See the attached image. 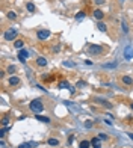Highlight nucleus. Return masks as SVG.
<instances>
[{"mask_svg": "<svg viewBox=\"0 0 133 148\" xmlns=\"http://www.w3.org/2000/svg\"><path fill=\"white\" fill-rule=\"evenodd\" d=\"M35 119L41 121V122H45V124H48V122H50V118H48V116H43L41 113H36V115H35Z\"/></svg>", "mask_w": 133, "mask_h": 148, "instance_id": "10", "label": "nucleus"}, {"mask_svg": "<svg viewBox=\"0 0 133 148\" xmlns=\"http://www.w3.org/2000/svg\"><path fill=\"white\" fill-rule=\"evenodd\" d=\"M64 104L67 106V107H70V109H73V112H76V113H79L80 112V106L79 104H74V103H70V101H64Z\"/></svg>", "mask_w": 133, "mask_h": 148, "instance_id": "6", "label": "nucleus"}, {"mask_svg": "<svg viewBox=\"0 0 133 148\" xmlns=\"http://www.w3.org/2000/svg\"><path fill=\"white\" fill-rule=\"evenodd\" d=\"M9 124H11L9 118H8V116H3V119H2V125H3V127H8Z\"/></svg>", "mask_w": 133, "mask_h": 148, "instance_id": "22", "label": "nucleus"}, {"mask_svg": "<svg viewBox=\"0 0 133 148\" xmlns=\"http://www.w3.org/2000/svg\"><path fill=\"white\" fill-rule=\"evenodd\" d=\"M97 29H98L100 32H106V30H107V27H106V24H104V23H101V21H100V23L97 24Z\"/></svg>", "mask_w": 133, "mask_h": 148, "instance_id": "20", "label": "nucleus"}, {"mask_svg": "<svg viewBox=\"0 0 133 148\" xmlns=\"http://www.w3.org/2000/svg\"><path fill=\"white\" fill-rule=\"evenodd\" d=\"M95 103H100V104H103L106 109H112V104H110L109 101H106V100L100 98V97H95Z\"/></svg>", "mask_w": 133, "mask_h": 148, "instance_id": "7", "label": "nucleus"}, {"mask_svg": "<svg viewBox=\"0 0 133 148\" xmlns=\"http://www.w3.org/2000/svg\"><path fill=\"white\" fill-rule=\"evenodd\" d=\"M88 53H91V54H101L103 53V47L101 45H89Z\"/></svg>", "mask_w": 133, "mask_h": 148, "instance_id": "4", "label": "nucleus"}, {"mask_svg": "<svg viewBox=\"0 0 133 148\" xmlns=\"http://www.w3.org/2000/svg\"><path fill=\"white\" fill-rule=\"evenodd\" d=\"M36 65H38V67H45V65H47V59L43 58V56H40V58L36 59Z\"/></svg>", "mask_w": 133, "mask_h": 148, "instance_id": "12", "label": "nucleus"}, {"mask_svg": "<svg viewBox=\"0 0 133 148\" xmlns=\"http://www.w3.org/2000/svg\"><path fill=\"white\" fill-rule=\"evenodd\" d=\"M53 51H54V53L61 51V45H54V47H53Z\"/></svg>", "mask_w": 133, "mask_h": 148, "instance_id": "33", "label": "nucleus"}, {"mask_svg": "<svg viewBox=\"0 0 133 148\" xmlns=\"http://www.w3.org/2000/svg\"><path fill=\"white\" fill-rule=\"evenodd\" d=\"M124 58H126V59H132V58H133V47H126V50H124Z\"/></svg>", "mask_w": 133, "mask_h": 148, "instance_id": "8", "label": "nucleus"}, {"mask_svg": "<svg viewBox=\"0 0 133 148\" xmlns=\"http://www.w3.org/2000/svg\"><path fill=\"white\" fill-rule=\"evenodd\" d=\"M48 145H51V147H56V145H59V141H58V139H53V138H50V139H48Z\"/></svg>", "mask_w": 133, "mask_h": 148, "instance_id": "21", "label": "nucleus"}, {"mask_svg": "<svg viewBox=\"0 0 133 148\" xmlns=\"http://www.w3.org/2000/svg\"><path fill=\"white\" fill-rule=\"evenodd\" d=\"M91 147H94V148H101V139H100V138H94V139L91 141Z\"/></svg>", "mask_w": 133, "mask_h": 148, "instance_id": "9", "label": "nucleus"}, {"mask_svg": "<svg viewBox=\"0 0 133 148\" xmlns=\"http://www.w3.org/2000/svg\"><path fill=\"white\" fill-rule=\"evenodd\" d=\"M18 83H20V79H18L17 76L9 77V85H11V86H15V85H18Z\"/></svg>", "mask_w": 133, "mask_h": 148, "instance_id": "13", "label": "nucleus"}, {"mask_svg": "<svg viewBox=\"0 0 133 148\" xmlns=\"http://www.w3.org/2000/svg\"><path fill=\"white\" fill-rule=\"evenodd\" d=\"M64 65H65V67H76V64H74V62H68V61H65V62H64Z\"/></svg>", "mask_w": 133, "mask_h": 148, "instance_id": "30", "label": "nucleus"}, {"mask_svg": "<svg viewBox=\"0 0 133 148\" xmlns=\"http://www.w3.org/2000/svg\"><path fill=\"white\" fill-rule=\"evenodd\" d=\"M29 106H30V110H32V112H33L35 115H36V113H41L43 110H44V104L41 103V100H38V98L32 100Z\"/></svg>", "mask_w": 133, "mask_h": 148, "instance_id": "1", "label": "nucleus"}, {"mask_svg": "<svg viewBox=\"0 0 133 148\" xmlns=\"http://www.w3.org/2000/svg\"><path fill=\"white\" fill-rule=\"evenodd\" d=\"M23 45H24V42H23L21 39H17V41L14 42V47H15V48H23Z\"/></svg>", "mask_w": 133, "mask_h": 148, "instance_id": "19", "label": "nucleus"}, {"mask_svg": "<svg viewBox=\"0 0 133 148\" xmlns=\"http://www.w3.org/2000/svg\"><path fill=\"white\" fill-rule=\"evenodd\" d=\"M82 18H85V12H83V11H80V12L76 14V20H82Z\"/></svg>", "mask_w": 133, "mask_h": 148, "instance_id": "26", "label": "nucleus"}, {"mask_svg": "<svg viewBox=\"0 0 133 148\" xmlns=\"http://www.w3.org/2000/svg\"><path fill=\"white\" fill-rule=\"evenodd\" d=\"M58 88H59V89H64V88H68V89H70V88H71V85H70L67 80H62V82H59Z\"/></svg>", "mask_w": 133, "mask_h": 148, "instance_id": "15", "label": "nucleus"}, {"mask_svg": "<svg viewBox=\"0 0 133 148\" xmlns=\"http://www.w3.org/2000/svg\"><path fill=\"white\" fill-rule=\"evenodd\" d=\"M8 73H9V74H14V73H17V67H14V65H9V67H8Z\"/></svg>", "mask_w": 133, "mask_h": 148, "instance_id": "27", "label": "nucleus"}, {"mask_svg": "<svg viewBox=\"0 0 133 148\" xmlns=\"http://www.w3.org/2000/svg\"><path fill=\"white\" fill-rule=\"evenodd\" d=\"M29 58V51L27 50H18V59H20V62H26V59Z\"/></svg>", "mask_w": 133, "mask_h": 148, "instance_id": "5", "label": "nucleus"}, {"mask_svg": "<svg viewBox=\"0 0 133 148\" xmlns=\"http://www.w3.org/2000/svg\"><path fill=\"white\" fill-rule=\"evenodd\" d=\"M18 148H32V145H30V144H21Z\"/></svg>", "mask_w": 133, "mask_h": 148, "instance_id": "32", "label": "nucleus"}, {"mask_svg": "<svg viewBox=\"0 0 133 148\" xmlns=\"http://www.w3.org/2000/svg\"><path fill=\"white\" fill-rule=\"evenodd\" d=\"M121 27H123V30H124V33H129V26H127V23L123 20L121 21Z\"/></svg>", "mask_w": 133, "mask_h": 148, "instance_id": "23", "label": "nucleus"}, {"mask_svg": "<svg viewBox=\"0 0 133 148\" xmlns=\"http://www.w3.org/2000/svg\"><path fill=\"white\" fill-rule=\"evenodd\" d=\"M132 109H133V104H132Z\"/></svg>", "mask_w": 133, "mask_h": 148, "instance_id": "39", "label": "nucleus"}, {"mask_svg": "<svg viewBox=\"0 0 133 148\" xmlns=\"http://www.w3.org/2000/svg\"><path fill=\"white\" fill-rule=\"evenodd\" d=\"M8 130H11V127H2V130H0V138H3Z\"/></svg>", "mask_w": 133, "mask_h": 148, "instance_id": "24", "label": "nucleus"}, {"mask_svg": "<svg viewBox=\"0 0 133 148\" xmlns=\"http://www.w3.org/2000/svg\"><path fill=\"white\" fill-rule=\"evenodd\" d=\"M127 135H129V138H130V139L133 141V133H127Z\"/></svg>", "mask_w": 133, "mask_h": 148, "instance_id": "38", "label": "nucleus"}, {"mask_svg": "<svg viewBox=\"0 0 133 148\" xmlns=\"http://www.w3.org/2000/svg\"><path fill=\"white\" fill-rule=\"evenodd\" d=\"M104 124H107V125H112V121H110V119H104Z\"/></svg>", "mask_w": 133, "mask_h": 148, "instance_id": "36", "label": "nucleus"}, {"mask_svg": "<svg viewBox=\"0 0 133 148\" xmlns=\"http://www.w3.org/2000/svg\"><path fill=\"white\" fill-rule=\"evenodd\" d=\"M17 30L15 29H9V30H6L5 32V35H3V38L6 39V41H12V39H15L17 38Z\"/></svg>", "mask_w": 133, "mask_h": 148, "instance_id": "3", "label": "nucleus"}, {"mask_svg": "<svg viewBox=\"0 0 133 148\" xmlns=\"http://www.w3.org/2000/svg\"><path fill=\"white\" fill-rule=\"evenodd\" d=\"M103 17H104L103 11H100V9H95V11H94V18H97V20H101Z\"/></svg>", "mask_w": 133, "mask_h": 148, "instance_id": "14", "label": "nucleus"}, {"mask_svg": "<svg viewBox=\"0 0 133 148\" xmlns=\"http://www.w3.org/2000/svg\"><path fill=\"white\" fill-rule=\"evenodd\" d=\"M121 80H123V83H124V85H127V86H132V85H133V79H132L130 76H123V79H121Z\"/></svg>", "mask_w": 133, "mask_h": 148, "instance_id": "11", "label": "nucleus"}, {"mask_svg": "<svg viewBox=\"0 0 133 148\" xmlns=\"http://www.w3.org/2000/svg\"><path fill=\"white\" fill-rule=\"evenodd\" d=\"M98 138H100L101 141H107V135H106V133H98Z\"/></svg>", "mask_w": 133, "mask_h": 148, "instance_id": "29", "label": "nucleus"}, {"mask_svg": "<svg viewBox=\"0 0 133 148\" xmlns=\"http://www.w3.org/2000/svg\"><path fill=\"white\" fill-rule=\"evenodd\" d=\"M118 67V64L117 62H112V64H104L103 65V68H106V70H113V68H117Z\"/></svg>", "mask_w": 133, "mask_h": 148, "instance_id": "16", "label": "nucleus"}, {"mask_svg": "<svg viewBox=\"0 0 133 148\" xmlns=\"http://www.w3.org/2000/svg\"><path fill=\"white\" fill-rule=\"evenodd\" d=\"M76 86H77V88H80V89H83V88L86 86V83H85V82H82V80H79V82H77V85H76Z\"/></svg>", "mask_w": 133, "mask_h": 148, "instance_id": "28", "label": "nucleus"}, {"mask_svg": "<svg viewBox=\"0 0 133 148\" xmlns=\"http://www.w3.org/2000/svg\"><path fill=\"white\" fill-rule=\"evenodd\" d=\"M95 3H98V5H103V3H104V0H95Z\"/></svg>", "mask_w": 133, "mask_h": 148, "instance_id": "37", "label": "nucleus"}, {"mask_svg": "<svg viewBox=\"0 0 133 148\" xmlns=\"http://www.w3.org/2000/svg\"><path fill=\"white\" fill-rule=\"evenodd\" d=\"M89 147H91V142L89 141H82L79 144V148H89Z\"/></svg>", "mask_w": 133, "mask_h": 148, "instance_id": "18", "label": "nucleus"}, {"mask_svg": "<svg viewBox=\"0 0 133 148\" xmlns=\"http://www.w3.org/2000/svg\"><path fill=\"white\" fill-rule=\"evenodd\" d=\"M26 9H27L29 12H35V5H33L32 2H27V3H26Z\"/></svg>", "mask_w": 133, "mask_h": 148, "instance_id": "17", "label": "nucleus"}, {"mask_svg": "<svg viewBox=\"0 0 133 148\" xmlns=\"http://www.w3.org/2000/svg\"><path fill=\"white\" fill-rule=\"evenodd\" d=\"M8 18H9V20H15V18H17V14H15L14 11H9V12H8Z\"/></svg>", "mask_w": 133, "mask_h": 148, "instance_id": "25", "label": "nucleus"}, {"mask_svg": "<svg viewBox=\"0 0 133 148\" xmlns=\"http://www.w3.org/2000/svg\"><path fill=\"white\" fill-rule=\"evenodd\" d=\"M36 38H38V39H41V41L48 39V38H50V30H47V29H41V30H38V32H36Z\"/></svg>", "mask_w": 133, "mask_h": 148, "instance_id": "2", "label": "nucleus"}, {"mask_svg": "<svg viewBox=\"0 0 133 148\" xmlns=\"http://www.w3.org/2000/svg\"><path fill=\"white\" fill-rule=\"evenodd\" d=\"M73 141H74V135H71V136L68 138V142H70V144H73Z\"/></svg>", "mask_w": 133, "mask_h": 148, "instance_id": "35", "label": "nucleus"}, {"mask_svg": "<svg viewBox=\"0 0 133 148\" xmlns=\"http://www.w3.org/2000/svg\"><path fill=\"white\" fill-rule=\"evenodd\" d=\"M85 127H86V128H91V127H92V121H89V119L85 121Z\"/></svg>", "mask_w": 133, "mask_h": 148, "instance_id": "31", "label": "nucleus"}, {"mask_svg": "<svg viewBox=\"0 0 133 148\" xmlns=\"http://www.w3.org/2000/svg\"><path fill=\"white\" fill-rule=\"evenodd\" d=\"M0 147H2V148H6V144H5L3 138H2V141H0Z\"/></svg>", "mask_w": 133, "mask_h": 148, "instance_id": "34", "label": "nucleus"}]
</instances>
